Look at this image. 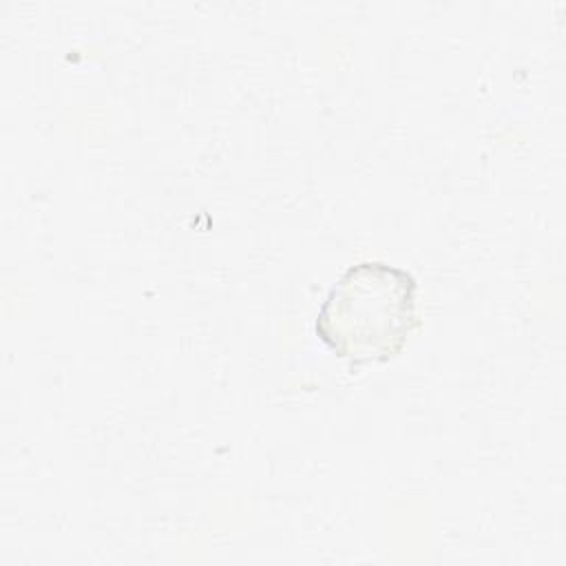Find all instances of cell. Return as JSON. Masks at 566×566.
<instances>
[{
	"instance_id": "obj_1",
	"label": "cell",
	"mask_w": 566,
	"mask_h": 566,
	"mask_svg": "<svg viewBox=\"0 0 566 566\" xmlns=\"http://www.w3.org/2000/svg\"><path fill=\"white\" fill-rule=\"evenodd\" d=\"M416 276L387 261L349 265L327 290L314 332L347 365L387 363L418 325Z\"/></svg>"
}]
</instances>
